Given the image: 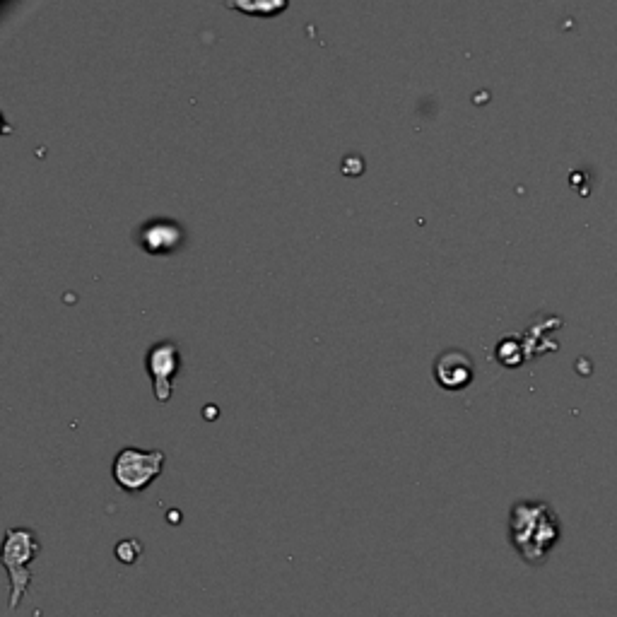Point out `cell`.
Masks as SVG:
<instances>
[{"label":"cell","mask_w":617,"mask_h":617,"mask_svg":"<svg viewBox=\"0 0 617 617\" xmlns=\"http://www.w3.org/2000/svg\"><path fill=\"white\" fill-rule=\"evenodd\" d=\"M562 524L557 519L555 509L548 502L538 499H521L509 511V540L521 560L533 564H543L548 555L560 543Z\"/></svg>","instance_id":"obj_1"},{"label":"cell","mask_w":617,"mask_h":617,"mask_svg":"<svg viewBox=\"0 0 617 617\" xmlns=\"http://www.w3.org/2000/svg\"><path fill=\"white\" fill-rule=\"evenodd\" d=\"M41 543L32 528H8L3 540V567L10 579V610H17L32 586L29 564L39 557Z\"/></svg>","instance_id":"obj_2"},{"label":"cell","mask_w":617,"mask_h":617,"mask_svg":"<svg viewBox=\"0 0 617 617\" xmlns=\"http://www.w3.org/2000/svg\"><path fill=\"white\" fill-rule=\"evenodd\" d=\"M164 461H167V456H164V451L160 449L145 451L135 449V446H126V449H121L119 454H116L111 473H114L116 485H119L121 490L143 492L160 478Z\"/></svg>","instance_id":"obj_3"},{"label":"cell","mask_w":617,"mask_h":617,"mask_svg":"<svg viewBox=\"0 0 617 617\" xmlns=\"http://www.w3.org/2000/svg\"><path fill=\"white\" fill-rule=\"evenodd\" d=\"M145 367H148V374L152 379V393H155L157 403L167 405L172 401L174 379L181 367L179 345L172 343V340L155 343L148 350V357H145Z\"/></svg>","instance_id":"obj_4"},{"label":"cell","mask_w":617,"mask_h":617,"mask_svg":"<svg viewBox=\"0 0 617 617\" xmlns=\"http://www.w3.org/2000/svg\"><path fill=\"white\" fill-rule=\"evenodd\" d=\"M135 242H138L145 254H176L186 242V232L179 222L169 220V217H157V220H148L145 225L138 227Z\"/></svg>","instance_id":"obj_5"},{"label":"cell","mask_w":617,"mask_h":617,"mask_svg":"<svg viewBox=\"0 0 617 617\" xmlns=\"http://www.w3.org/2000/svg\"><path fill=\"white\" fill-rule=\"evenodd\" d=\"M473 360L461 350H446L434 362V379L442 389L461 391L473 381Z\"/></svg>","instance_id":"obj_6"},{"label":"cell","mask_w":617,"mask_h":617,"mask_svg":"<svg viewBox=\"0 0 617 617\" xmlns=\"http://www.w3.org/2000/svg\"><path fill=\"white\" fill-rule=\"evenodd\" d=\"M227 8H237L249 15L273 17V15H280L282 10H287V3L285 0H256V3H227Z\"/></svg>","instance_id":"obj_7"},{"label":"cell","mask_w":617,"mask_h":617,"mask_svg":"<svg viewBox=\"0 0 617 617\" xmlns=\"http://www.w3.org/2000/svg\"><path fill=\"white\" fill-rule=\"evenodd\" d=\"M143 552H145V548L138 538H123V540H119V543H116L114 557L121 564H126V567H131V564H135L140 560V557H143Z\"/></svg>","instance_id":"obj_8"},{"label":"cell","mask_w":617,"mask_h":617,"mask_svg":"<svg viewBox=\"0 0 617 617\" xmlns=\"http://www.w3.org/2000/svg\"><path fill=\"white\" fill-rule=\"evenodd\" d=\"M179 519H181L179 511H169V524H179Z\"/></svg>","instance_id":"obj_9"}]
</instances>
